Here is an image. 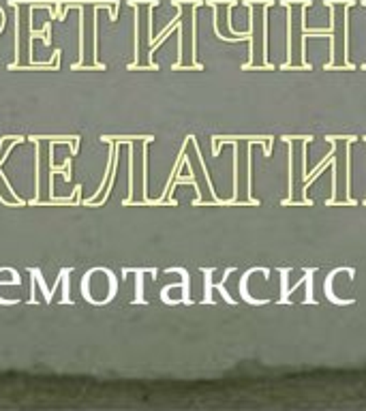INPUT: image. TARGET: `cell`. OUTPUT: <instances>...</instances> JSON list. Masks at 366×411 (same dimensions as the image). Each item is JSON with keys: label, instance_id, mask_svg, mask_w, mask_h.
<instances>
[]
</instances>
